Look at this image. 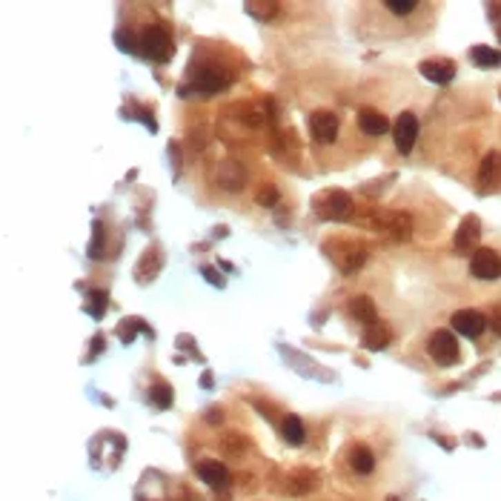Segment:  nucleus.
I'll return each instance as SVG.
<instances>
[{
	"mask_svg": "<svg viewBox=\"0 0 501 501\" xmlns=\"http://www.w3.org/2000/svg\"><path fill=\"white\" fill-rule=\"evenodd\" d=\"M313 209L324 221H346L353 215V198H350V192H344V189H326L324 195L315 198Z\"/></svg>",
	"mask_w": 501,
	"mask_h": 501,
	"instance_id": "1",
	"label": "nucleus"
},
{
	"mask_svg": "<svg viewBox=\"0 0 501 501\" xmlns=\"http://www.w3.org/2000/svg\"><path fill=\"white\" fill-rule=\"evenodd\" d=\"M367 224L373 229H381V233H387L393 241H407L413 235V215L407 212H370L367 215Z\"/></svg>",
	"mask_w": 501,
	"mask_h": 501,
	"instance_id": "2",
	"label": "nucleus"
},
{
	"mask_svg": "<svg viewBox=\"0 0 501 501\" xmlns=\"http://www.w3.org/2000/svg\"><path fill=\"white\" fill-rule=\"evenodd\" d=\"M172 52H175V43H172V35L164 26H149L141 35V55L149 57L155 63H166Z\"/></svg>",
	"mask_w": 501,
	"mask_h": 501,
	"instance_id": "3",
	"label": "nucleus"
},
{
	"mask_svg": "<svg viewBox=\"0 0 501 501\" xmlns=\"http://www.w3.org/2000/svg\"><path fill=\"white\" fill-rule=\"evenodd\" d=\"M229 81H233V75H229L226 69L209 63V66H204V69H198L195 75H192V81H189L186 89H192L195 95H204V98H209V95H218Z\"/></svg>",
	"mask_w": 501,
	"mask_h": 501,
	"instance_id": "4",
	"label": "nucleus"
},
{
	"mask_svg": "<svg viewBox=\"0 0 501 501\" xmlns=\"http://www.w3.org/2000/svg\"><path fill=\"white\" fill-rule=\"evenodd\" d=\"M427 350H430L433 361L441 364V367H453V364L458 361V355H461L458 341H455V335L450 330H435L430 335V341H427Z\"/></svg>",
	"mask_w": 501,
	"mask_h": 501,
	"instance_id": "5",
	"label": "nucleus"
},
{
	"mask_svg": "<svg viewBox=\"0 0 501 501\" xmlns=\"http://www.w3.org/2000/svg\"><path fill=\"white\" fill-rule=\"evenodd\" d=\"M470 273L475 278H481V281L501 278V255L495 253V249H487V246L475 249V253L470 255Z\"/></svg>",
	"mask_w": 501,
	"mask_h": 501,
	"instance_id": "6",
	"label": "nucleus"
},
{
	"mask_svg": "<svg viewBox=\"0 0 501 501\" xmlns=\"http://www.w3.org/2000/svg\"><path fill=\"white\" fill-rule=\"evenodd\" d=\"M338 126H341L338 115L330 109H318L310 115V135L315 144H333L338 138Z\"/></svg>",
	"mask_w": 501,
	"mask_h": 501,
	"instance_id": "7",
	"label": "nucleus"
},
{
	"mask_svg": "<svg viewBox=\"0 0 501 501\" xmlns=\"http://www.w3.org/2000/svg\"><path fill=\"white\" fill-rule=\"evenodd\" d=\"M415 138H418V118L413 112H401L398 121L393 124V141H395V149L401 155H407L415 146Z\"/></svg>",
	"mask_w": 501,
	"mask_h": 501,
	"instance_id": "8",
	"label": "nucleus"
},
{
	"mask_svg": "<svg viewBox=\"0 0 501 501\" xmlns=\"http://www.w3.org/2000/svg\"><path fill=\"white\" fill-rule=\"evenodd\" d=\"M333 258L341 266V273L353 275V273H358V269H361V264L367 261V246L353 244V241H341V253H335Z\"/></svg>",
	"mask_w": 501,
	"mask_h": 501,
	"instance_id": "9",
	"label": "nucleus"
},
{
	"mask_svg": "<svg viewBox=\"0 0 501 501\" xmlns=\"http://www.w3.org/2000/svg\"><path fill=\"white\" fill-rule=\"evenodd\" d=\"M484 326H487V318L481 315L478 310H458L453 315V330L458 335H464V338L481 335V333H484Z\"/></svg>",
	"mask_w": 501,
	"mask_h": 501,
	"instance_id": "10",
	"label": "nucleus"
},
{
	"mask_svg": "<svg viewBox=\"0 0 501 501\" xmlns=\"http://www.w3.org/2000/svg\"><path fill=\"white\" fill-rule=\"evenodd\" d=\"M478 235H481V224H478V218H475V215H467L464 221H461L458 233H455V253H458V255L473 253L475 244H478Z\"/></svg>",
	"mask_w": 501,
	"mask_h": 501,
	"instance_id": "11",
	"label": "nucleus"
},
{
	"mask_svg": "<svg viewBox=\"0 0 501 501\" xmlns=\"http://www.w3.org/2000/svg\"><path fill=\"white\" fill-rule=\"evenodd\" d=\"M501 181V152H487L478 166V189L490 192Z\"/></svg>",
	"mask_w": 501,
	"mask_h": 501,
	"instance_id": "12",
	"label": "nucleus"
},
{
	"mask_svg": "<svg viewBox=\"0 0 501 501\" xmlns=\"http://www.w3.org/2000/svg\"><path fill=\"white\" fill-rule=\"evenodd\" d=\"M358 126L370 135V138H381V135H387L390 132V121H387V115L384 112H378V109H373V106H364V109H358Z\"/></svg>",
	"mask_w": 501,
	"mask_h": 501,
	"instance_id": "13",
	"label": "nucleus"
},
{
	"mask_svg": "<svg viewBox=\"0 0 501 501\" xmlns=\"http://www.w3.org/2000/svg\"><path fill=\"white\" fill-rule=\"evenodd\" d=\"M218 184H221L226 192H238V189H244V184H246V169H244L235 158H226V161L218 166Z\"/></svg>",
	"mask_w": 501,
	"mask_h": 501,
	"instance_id": "14",
	"label": "nucleus"
},
{
	"mask_svg": "<svg viewBox=\"0 0 501 501\" xmlns=\"http://www.w3.org/2000/svg\"><path fill=\"white\" fill-rule=\"evenodd\" d=\"M195 473L206 481L212 490H224V487H229V481H233L229 478V470L221 464V461H198Z\"/></svg>",
	"mask_w": 501,
	"mask_h": 501,
	"instance_id": "15",
	"label": "nucleus"
},
{
	"mask_svg": "<svg viewBox=\"0 0 501 501\" xmlns=\"http://www.w3.org/2000/svg\"><path fill=\"white\" fill-rule=\"evenodd\" d=\"M318 484H321L318 473L315 470H306V467L293 470L290 475H286V493H293V495H306V493H313Z\"/></svg>",
	"mask_w": 501,
	"mask_h": 501,
	"instance_id": "16",
	"label": "nucleus"
},
{
	"mask_svg": "<svg viewBox=\"0 0 501 501\" xmlns=\"http://www.w3.org/2000/svg\"><path fill=\"white\" fill-rule=\"evenodd\" d=\"M418 69H421V75H424L427 81L441 84V86L450 84V81L455 78V63H453V61H441V57H438V61H424Z\"/></svg>",
	"mask_w": 501,
	"mask_h": 501,
	"instance_id": "17",
	"label": "nucleus"
},
{
	"mask_svg": "<svg viewBox=\"0 0 501 501\" xmlns=\"http://www.w3.org/2000/svg\"><path fill=\"white\" fill-rule=\"evenodd\" d=\"M346 310H350V315L364 326L378 324V310H375V304H373L370 295H355L350 304H346Z\"/></svg>",
	"mask_w": 501,
	"mask_h": 501,
	"instance_id": "18",
	"label": "nucleus"
},
{
	"mask_svg": "<svg viewBox=\"0 0 501 501\" xmlns=\"http://www.w3.org/2000/svg\"><path fill=\"white\" fill-rule=\"evenodd\" d=\"M350 467H353L358 475H370V473L375 470V455H373V450L364 447V444H355V447L350 450Z\"/></svg>",
	"mask_w": 501,
	"mask_h": 501,
	"instance_id": "19",
	"label": "nucleus"
},
{
	"mask_svg": "<svg viewBox=\"0 0 501 501\" xmlns=\"http://www.w3.org/2000/svg\"><path fill=\"white\" fill-rule=\"evenodd\" d=\"M390 338H393L390 326H384L381 321L367 326V333H364V344H367V350H373V353L384 350V346H390Z\"/></svg>",
	"mask_w": 501,
	"mask_h": 501,
	"instance_id": "20",
	"label": "nucleus"
},
{
	"mask_svg": "<svg viewBox=\"0 0 501 501\" xmlns=\"http://www.w3.org/2000/svg\"><path fill=\"white\" fill-rule=\"evenodd\" d=\"M281 435H284V441H286V444H293V447L304 444L306 433H304V424H301V418H298V415H286V418L281 421Z\"/></svg>",
	"mask_w": 501,
	"mask_h": 501,
	"instance_id": "21",
	"label": "nucleus"
},
{
	"mask_svg": "<svg viewBox=\"0 0 501 501\" xmlns=\"http://www.w3.org/2000/svg\"><path fill=\"white\" fill-rule=\"evenodd\" d=\"M470 57L475 61V66H481V69H495L501 63V52L498 49H490V46H473L470 49Z\"/></svg>",
	"mask_w": 501,
	"mask_h": 501,
	"instance_id": "22",
	"label": "nucleus"
},
{
	"mask_svg": "<svg viewBox=\"0 0 501 501\" xmlns=\"http://www.w3.org/2000/svg\"><path fill=\"white\" fill-rule=\"evenodd\" d=\"M238 112V118H241V124H246V126H264V121L269 118L266 112H261V106H255V104H241V106H235Z\"/></svg>",
	"mask_w": 501,
	"mask_h": 501,
	"instance_id": "23",
	"label": "nucleus"
},
{
	"mask_svg": "<svg viewBox=\"0 0 501 501\" xmlns=\"http://www.w3.org/2000/svg\"><path fill=\"white\" fill-rule=\"evenodd\" d=\"M246 12L255 17V21H261V23H269L273 17L281 12V6L275 3V0H261V3H246Z\"/></svg>",
	"mask_w": 501,
	"mask_h": 501,
	"instance_id": "24",
	"label": "nucleus"
},
{
	"mask_svg": "<svg viewBox=\"0 0 501 501\" xmlns=\"http://www.w3.org/2000/svg\"><path fill=\"white\" fill-rule=\"evenodd\" d=\"M221 450L229 453V455H244L246 453V441L238 435V433H226L221 438Z\"/></svg>",
	"mask_w": 501,
	"mask_h": 501,
	"instance_id": "25",
	"label": "nucleus"
},
{
	"mask_svg": "<svg viewBox=\"0 0 501 501\" xmlns=\"http://www.w3.org/2000/svg\"><path fill=\"white\" fill-rule=\"evenodd\" d=\"M149 398H152V404H155V407L166 410L169 404H172V390L166 387L164 381H158V384H152V393H149Z\"/></svg>",
	"mask_w": 501,
	"mask_h": 501,
	"instance_id": "26",
	"label": "nucleus"
},
{
	"mask_svg": "<svg viewBox=\"0 0 501 501\" xmlns=\"http://www.w3.org/2000/svg\"><path fill=\"white\" fill-rule=\"evenodd\" d=\"M115 41H118L121 52H141V37L129 32V29H121L118 35H115Z\"/></svg>",
	"mask_w": 501,
	"mask_h": 501,
	"instance_id": "27",
	"label": "nucleus"
},
{
	"mask_svg": "<svg viewBox=\"0 0 501 501\" xmlns=\"http://www.w3.org/2000/svg\"><path fill=\"white\" fill-rule=\"evenodd\" d=\"M255 204H258V206H266V209H269V206H275V204H278V189H275V186H269V184H266V186H261V189L255 192Z\"/></svg>",
	"mask_w": 501,
	"mask_h": 501,
	"instance_id": "28",
	"label": "nucleus"
},
{
	"mask_svg": "<svg viewBox=\"0 0 501 501\" xmlns=\"http://www.w3.org/2000/svg\"><path fill=\"white\" fill-rule=\"evenodd\" d=\"M384 6H387L393 14H398V17H407L410 12H415L418 3H415V0H387Z\"/></svg>",
	"mask_w": 501,
	"mask_h": 501,
	"instance_id": "29",
	"label": "nucleus"
},
{
	"mask_svg": "<svg viewBox=\"0 0 501 501\" xmlns=\"http://www.w3.org/2000/svg\"><path fill=\"white\" fill-rule=\"evenodd\" d=\"M104 306H106V293L104 290H92L89 293V313L95 318H101L104 315Z\"/></svg>",
	"mask_w": 501,
	"mask_h": 501,
	"instance_id": "30",
	"label": "nucleus"
},
{
	"mask_svg": "<svg viewBox=\"0 0 501 501\" xmlns=\"http://www.w3.org/2000/svg\"><path fill=\"white\" fill-rule=\"evenodd\" d=\"M92 258H101L104 255V224H95V238H92Z\"/></svg>",
	"mask_w": 501,
	"mask_h": 501,
	"instance_id": "31",
	"label": "nucleus"
},
{
	"mask_svg": "<svg viewBox=\"0 0 501 501\" xmlns=\"http://www.w3.org/2000/svg\"><path fill=\"white\" fill-rule=\"evenodd\" d=\"M201 275H204L212 286H224V278L218 275V269H215V266H204V269H201Z\"/></svg>",
	"mask_w": 501,
	"mask_h": 501,
	"instance_id": "32",
	"label": "nucleus"
},
{
	"mask_svg": "<svg viewBox=\"0 0 501 501\" xmlns=\"http://www.w3.org/2000/svg\"><path fill=\"white\" fill-rule=\"evenodd\" d=\"M490 326H493V333L501 338V306H493V313H490Z\"/></svg>",
	"mask_w": 501,
	"mask_h": 501,
	"instance_id": "33",
	"label": "nucleus"
},
{
	"mask_svg": "<svg viewBox=\"0 0 501 501\" xmlns=\"http://www.w3.org/2000/svg\"><path fill=\"white\" fill-rule=\"evenodd\" d=\"M206 421H212V424H218V421H221V407H212V410L206 413Z\"/></svg>",
	"mask_w": 501,
	"mask_h": 501,
	"instance_id": "34",
	"label": "nucleus"
},
{
	"mask_svg": "<svg viewBox=\"0 0 501 501\" xmlns=\"http://www.w3.org/2000/svg\"><path fill=\"white\" fill-rule=\"evenodd\" d=\"M215 501H229V498H215Z\"/></svg>",
	"mask_w": 501,
	"mask_h": 501,
	"instance_id": "35",
	"label": "nucleus"
},
{
	"mask_svg": "<svg viewBox=\"0 0 501 501\" xmlns=\"http://www.w3.org/2000/svg\"><path fill=\"white\" fill-rule=\"evenodd\" d=\"M390 501H401V498H395V495H393V498H390Z\"/></svg>",
	"mask_w": 501,
	"mask_h": 501,
	"instance_id": "36",
	"label": "nucleus"
},
{
	"mask_svg": "<svg viewBox=\"0 0 501 501\" xmlns=\"http://www.w3.org/2000/svg\"><path fill=\"white\" fill-rule=\"evenodd\" d=\"M498 37H501V29H498Z\"/></svg>",
	"mask_w": 501,
	"mask_h": 501,
	"instance_id": "37",
	"label": "nucleus"
}]
</instances>
